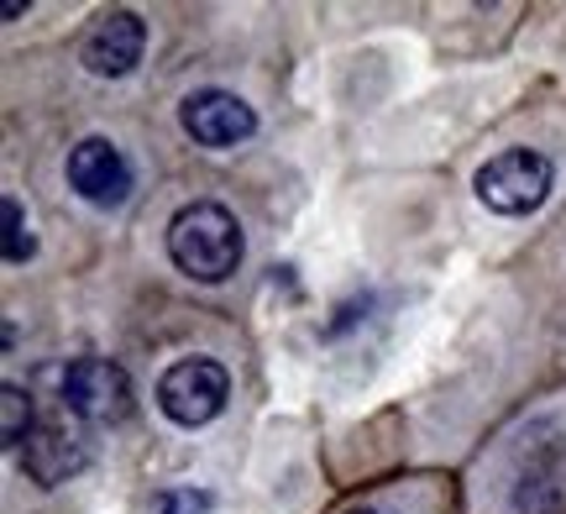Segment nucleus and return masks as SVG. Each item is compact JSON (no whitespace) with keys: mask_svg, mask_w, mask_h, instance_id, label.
<instances>
[{"mask_svg":"<svg viewBox=\"0 0 566 514\" xmlns=\"http://www.w3.org/2000/svg\"><path fill=\"white\" fill-rule=\"evenodd\" d=\"M69 185L80 200L90 206H126V195H132V164L122 158V147L105 143V137H84L74 153H69Z\"/></svg>","mask_w":566,"mask_h":514,"instance_id":"obj_7","label":"nucleus"},{"mask_svg":"<svg viewBox=\"0 0 566 514\" xmlns=\"http://www.w3.org/2000/svg\"><path fill=\"white\" fill-rule=\"evenodd\" d=\"M0 216H6V263H27V258L38 252V242H32V231H27V216H21L17 195L0 200Z\"/></svg>","mask_w":566,"mask_h":514,"instance_id":"obj_11","label":"nucleus"},{"mask_svg":"<svg viewBox=\"0 0 566 514\" xmlns=\"http://www.w3.org/2000/svg\"><path fill=\"white\" fill-rule=\"evenodd\" d=\"M59 394L63 410L90 420V426H116L132 415V378L111 357H74L59 373Z\"/></svg>","mask_w":566,"mask_h":514,"instance_id":"obj_4","label":"nucleus"},{"mask_svg":"<svg viewBox=\"0 0 566 514\" xmlns=\"http://www.w3.org/2000/svg\"><path fill=\"white\" fill-rule=\"evenodd\" d=\"M530 447L520 457V478H514V510L520 514H551L562 504V473H566V447L562 431L541 420L535 431L525 436Z\"/></svg>","mask_w":566,"mask_h":514,"instance_id":"obj_5","label":"nucleus"},{"mask_svg":"<svg viewBox=\"0 0 566 514\" xmlns=\"http://www.w3.org/2000/svg\"><path fill=\"white\" fill-rule=\"evenodd\" d=\"M231 399V373L216 357H184L158 378V410L174 426H210Z\"/></svg>","mask_w":566,"mask_h":514,"instance_id":"obj_3","label":"nucleus"},{"mask_svg":"<svg viewBox=\"0 0 566 514\" xmlns=\"http://www.w3.org/2000/svg\"><path fill=\"white\" fill-rule=\"evenodd\" d=\"M352 514H384V510H352Z\"/></svg>","mask_w":566,"mask_h":514,"instance_id":"obj_13","label":"nucleus"},{"mask_svg":"<svg viewBox=\"0 0 566 514\" xmlns=\"http://www.w3.org/2000/svg\"><path fill=\"white\" fill-rule=\"evenodd\" d=\"M551 179H556V174H551L546 153L509 147V153H499V158H488V164L478 168L472 189H478V200H483L493 216H530V210L546 206Z\"/></svg>","mask_w":566,"mask_h":514,"instance_id":"obj_2","label":"nucleus"},{"mask_svg":"<svg viewBox=\"0 0 566 514\" xmlns=\"http://www.w3.org/2000/svg\"><path fill=\"white\" fill-rule=\"evenodd\" d=\"M168 258L179 273L200 279V284H221L242 268V227L237 216L216 200H195L174 216L168 227Z\"/></svg>","mask_w":566,"mask_h":514,"instance_id":"obj_1","label":"nucleus"},{"mask_svg":"<svg viewBox=\"0 0 566 514\" xmlns=\"http://www.w3.org/2000/svg\"><path fill=\"white\" fill-rule=\"evenodd\" d=\"M32 399H27V389L21 384H6L0 389V441L11 447V452H21L27 447V436H32Z\"/></svg>","mask_w":566,"mask_h":514,"instance_id":"obj_10","label":"nucleus"},{"mask_svg":"<svg viewBox=\"0 0 566 514\" xmlns=\"http://www.w3.org/2000/svg\"><path fill=\"white\" fill-rule=\"evenodd\" d=\"M84 462H90V441H84V431H74L69 420H38L32 436H27V447H21V468H27V478L42 483V489L69 483Z\"/></svg>","mask_w":566,"mask_h":514,"instance_id":"obj_8","label":"nucleus"},{"mask_svg":"<svg viewBox=\"0 0 566 514\" xmlns=\"http://www.w3.org/2000/svg\"><path fill=\"white\" fill-rule=\"evenodd\" d=\"M142 48H147V27H142L137 11H105L95 21V32L84 38L80 63L95 80H126L142 63Z\"/></svg>","mask_w":566,"mask_h":514,"instance_id":"obj_9","label":"nucleus"},{"mask_svg":"<svg viewBox=\"0 0 566 514\" xmlns=\"http://www.w3.org/2000/svg\"><path fill=\"white\" fill-rule=\"evenodd\" d=\"M210 510H216V499L205 489H163V494H153V514H210Z\"/></svg>","mask_w":566,"mask_h":514,"instance_id":"obj_12","label":"nucleus"},{"mask_svg":"<svg viewBox=\"0 0 566 514\" xmlns=\"http://www.w3.org/2000/svg\"><path fill=\"white\" fill-rule=\"evenodd\" d=\"M179 126L200 147H237L258 132V111L231 90H195L179 105Z\"/></svg>","mask_w":566,"mask_h":514,"instance_id":"obj_6","label":"nucleus"}]
</instances>
